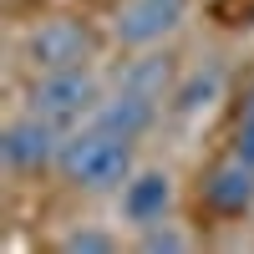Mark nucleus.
Instances as JSON below:
<instances>
[{
	"label": "nucleus",
	"mask_w": 254,
	"mask_h": 254,
	"mask_svg": "<svg viewBox=\"0 0 254 254\" xmlns=\"http://www.w3.org/2000/svg\"><path fill=\"white\" fill-rule=\"evenodd\" d=\"M61 127L36 117V112H20L5 122V132H0V163L10 168V173H46V168H56V153H61Z\"/></svg>",
	"instance_id": "4"
},
{
	"label": "nucleus",
	"mask_w": 254,
	"mask_h": 254,
	"mask_svg": "<svg viewBox=\"0 0 254 254\" xmlns=\"http://www.w3.org/2000/svg\"><path fill=\"white\" fill-rule=\"evenodd\" d=\"M20 56H26V66H31L36 76H41V71L87 66V61H92V31L81 26V20H71V15H51V20H41V26L26 31Z\"/></svg>",
	"instance_id": "3"
},
{
	"label": "nucleus",
	"mask_w": 254,
	"mask_h": 254,
	"mask_svg": "<svg viewBox=\"0 0 254 254\" xmlns=\"http://www.w3.org/2000/svg\"><path fill=\"white\" fill-rule=\"evenodd\" d=\"M92 122H102V127H112V132L137 142L142 132H153V122H158V97H142L132 87H112L102 97V107H97Z\"/></svg>",
	"instance_id": "9"
},
{
	"label": "nucleus",
	"mask_w": 254,
	"mask_h": 254,
	"mask_svg": "<svg viewBox=\"0 0 254 254\" xmlns=\"http://www.w3.org/2000/svg\"><path fill=\"white\" fill-rule=\"evenodd\" d=\"M112 249H117V234L92 229V224H81V229H71V234H61V254H112Z\"/></svg>",
	"instance_id": "12"
},
{
	"label": "nucleus",
	"mask_w": 254,
	"mask_h": 254,
	"mask_svg": "<svg viewBox=\"0 0 254 254\" xmlns=\"http://www.w3.org/2000/svg\"><path fill=\"white\" fill-rule=\"evenodd\" d=\"M183 15H188V0H122V10L112 15V36L132 51H147L163 36H173Z\"/></svg>",
	"instance_id": "6"
},
{
	"label": "nucleus",
	"mask_w": 254,
	"mask_h": 254,
	"mask_svg": "<svg viewBox=\"0 0 254 254\" xmlns=\"http://www.w3.org/2000/svg\"><path fill=\"white\" fill-rule=\"evenodd\" d=\"M117 87H132V92H142V97L168 102L173 87H178V66H173V56H168V51H153V46H147L142 56H132V61L122 66Z\"/></svg>",
	"instance_id": "10"
},
{
	"label": "nucleus",
	"mask_w": 254,
	"mask_h": 254,
	"mask_svg": "<svg viewBox=\"0 0 254 254\" xmlns=\"http://www.w3.org/2000/svg\"><path fill=\"white\" fill-rule=\"evenodd\" d=\"M178 203V178L168 168H132V178L117 188V214L127 229H153L173 214Z\"/></svg>",
	"instance_id": "5"
},
{
	"label": "nucleus",
	"mask_w": 254,
	"mask_h": 254,
	"mask_svg": "<svg viewBox=\"0 0 254 254\" xmlns=\"http://www.w3.org/2000/svg\"><path fill=\"white\" fill-rule=\"evenodd\" d=\"M203 198H208L214 214L244 219L249 208H254V163L239 158V153H229L224 163H214V173L203 178Z\"/></svg>",
	"instance_id": "7"
},
{
	"label": "nucleus",
	"mask_w": 254,
	"mask_h": 254,
	"mask_svg": "<svg viewBox=\"0 0 254 254\" xmlns=\"http://www.w3.org/2000/svg\"><path fill=\"white\" fill-rule=\"evenodd\" d=\"M137 249L142 254H188L193 249V234H183L173 219H163L153 229H137Z\"/></svg>",
	"instance_id": "11"
},
{
	"label": "nucleus",
	"mask_w": 254,
	"mask_h": 254,
	"mask_svg": "<svg viewBox=\"0 0 254 254\" xmlns=\"http://www.w3.org/2000/svg\"><path fill=\"white\" fill-rule=\"evenodd\" d=\"M234 153L254 163V87L244 92V107H239V122H234Z\"/></svg>",
	"instance_id": "13"
},
{
	"label": "nucleus",
	"mask_w": 254,
	"mask_h": 254,
	"mask_svg": "<svg viewBox=\"0 0 254 254\" xmlns=\"http://www.w3.org/2000/svg\"><path fill=\"white\" fill-rule=\"evenodd\" d=\"M56 173L81 193H117L132 178V137H122L102 122H81L61 137Z\"/></svg>",
	"instance_id": "1"
},
{
	"label": "nucleus",
	"mask_w": 254,
	"mask_h": 254,
	"mask_svg": "<svg viewBox=\"0 0 254 254\" xmlns=\"http://www.w3.org/2000/svg\"><path fill=\"white\" fill-rule=\"evenodd\" d=\"M102 97H107V87L97 81L92 66L41 71V76L31 81V92H26V112L56 122L61 132H71V127H81V122H92V117H97Z\"/></svg>",
	"instance_id": "2"
},
{
	"label": "nucleus",
	"mask_w": 254,
	"mask_h": 254,
	"mask_svg": "<svg viewBox=\"0 0 254 254\" xmlns=\"http://www.w3.org/2000/svg\"><path fill=\"white\" fill-rule=\"evenodd\" d=\"M224 87H229V71H224V61H198L193 71H183L178 76V87H173V97H168V107H173V117H203L214 102L224 97Z\"/></svg>",
	"instance_id": "8"
}]
</instances>
